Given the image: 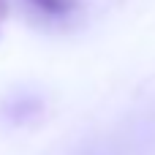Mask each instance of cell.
Returning a JSON list of instances; mask_svg holds the SVG:
<instances>
[{"label": "cell", "instance_id": "6da1fadb", "mask_svg": "<svg viewBox=\"0 0 155 155\" xmlns=\"http://www.w3.org/2000/svg\"><path fill=\"white\" fill-rule=\"evenodd\" d=\"M33 3L46 14H65V11H71L76 5L74 0H33Z\"/></svg>", "mask_w": 155, "mask_h": 155}, {"label": "cell", "instance_id": "7a4b0ae2", "mask_svg": "<svg viewBox=\"0 0 155 155\" xmlns=\"http://www.w3.org/2000/svg\"><path fill=\"white\" fill-rule=\"evenodd\" d=\"M5 14H8V5H5V0H0V22L5 19Z\"/></svg>", "mask_w": 155, "mask_h": 155}]
</instances>
